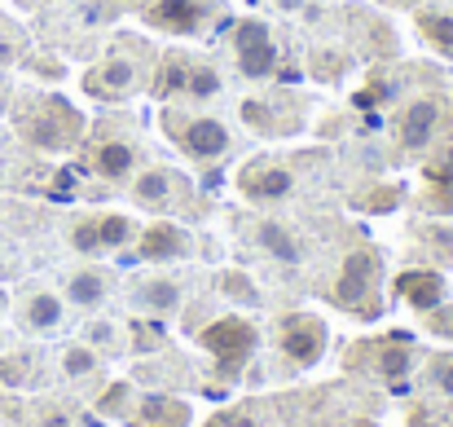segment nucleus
Returning <instances> with one entry per match:
<instances>
[{
  "label": "nucleus",
  "mask_w": 453,
  "mask_h": 427,
  "mask_svg": "<svg viewBox=\"0 0 453 427\" xmlns=\"http://www.w3.org/2000/svg\"><path fill=\"white\" fill-rule=\"evenodd\" d=\"M142 163V142L128 137V133H97L88 145V172L102 176V181H128Z\"/></svg>",
  "instance_id": "nucleus-8"
},
{
  "label": "nucleus",
  "mask_w": 453,
  "mask_h": 427,
  "mask_svg": "<svg viewBox=\"0 0 453 427\" xmlns=\"http://www.w3.org/2000/svg\"><path fill=\"white\" fill-rule=\"evenodd\" d=\"M22 137L35 150H71L84 137V120L71 102L62 97H40L31 102V111L22 115Z\"/></svg>",
  "instance_id": "nucleus-2"
},
{
  "label": "nucleus",
  "mask_w": 453,
  "mask_h": 427,
  "mask_svg": "<svg viewBox=\"0 0 453 427\" xmlns=\"http://www.w3.org/2000/svg\"><path fill=\"white\" fill-rule=\"evenodd\" d=\"M185 198V176L172 167H142L133 176V203L150 207V212H167Z\"/></svg>",
  "instance_id": "nucleus-11"
},
{
  "label": "nucleus",
  "mask_w": 453,
  "mask_h": 427,
  "mask_svg": "<svg viewBox=\"0 0 453 427\" xmlns=\"http://www.w3.org/2000/svg\"><path fill=\"white\" fill-rule=\"evenodd\" d=\"M62 370H66L71 379L97 375V353H93V348H84V344H75V348H66V353H62Z\"/></svg>",
  "instance_id": "nucleus-28"
},
{
  "label": "nucleus",
  "mask_w": 453,
  "mask_h": 427,
  "mask_svg": "<svg viewBox=\"0 0 453 427\" xmlns=\"http://www.w3.org/2000/svg\"><path fill=\"white\" fill-rule=\"evenodd\" d=\"M432 379H436V388L453 397V357H436V366H432Z\"/></svg>",
  "instance_id": "nucleus-31"
},
{
  "label": "nucleus",
  "mask_w": 453,
  "mask_h": 427,
  "mask_svg": "<svg viewBox=\"0 0 453 427\" xmlns=\"http://www.w3.org/2000/svg\"><path fill=\"white\" fill-rule=\"evenodd\" d=\"M401 198H405V190L401 185H374L370 194H357V207H365V212H392V207H401Z\"/></svg>",
  "instance_id": "nucleus-27"
},
{
  "label": "nucleus",
  "mask_w": 453,
  "mask_h": 427,
  "mask_svg": "<svg viewBox=\"0 0 453 427\" xmlns=\"http://www.w3.org/2000/svg\"><path fill=\"white\" fill-rule=\"evenodd\" d=\"M282 13H296V9H303V0H273Z\"/></svg>",
  "instance_id": "nucleus-35"
},
{
  "label": "nucleus",
  "mask_w": 453,
  "mask_h": 427,
  "mask_svg": "<svg viewBox=\"0 0 453 427\" xmlns=\"http://www.w3.org/2000/svg\"><path fill=\"white\" fill-rule=\"evenodd\" d=\"M282 353L296 366H312L326 353V326L312 313H287L282 317Z\"/></svg>",
  "instance_id": "nucleus-10"
},
{
  "label": "nucleus",
  "mask_w": 453,
  "mask_h": 427,
  "mask_svg": "<svg viewBox=\"0 0 453 427\" xmlns=\"http://www.w3.org/2000/svg\"><path fill=\"white\" fill-rule=\"evenodd\" d=\"M220 291L229 295V299H242V304H260V291L251 286L247 274H220Z\"/></svg>",
  "instance_id": "nucleus-29"
},
{
  "label": "nucleus",
  "mask_w": 453,
  "mask_h": 427,
  "mask_svg": "<svg viewBox=\"0 0 453 427\" xmlns=\"http://www.w3.org/2000/svg\"><path fill=\"white\" fill-rule=\"evenodd\" d=\"M189 252V238H185V229L180 225H172V221H154L142 229V238H137V256L142 260H176V256H185Z\"/></svg>",
  "instance_id": "nucleus-14"
},
{
  "label": "nucleus",
  "mask_w": 453,
  "mask_h": 427,
  "mask_svg": "<svg viewBox=\"0 0 453 427\" xmlns=\"http://www.w3.org/2000/svg\"><path fill=\"white\" fill-rule=\"evenodd\" d=\"M194 62H198V58H189V53H167V58L158 62V75L150 80L154 97H158V102H185V84H189Z\"/></svg>",
  "instance_id": "nucleus-15"
},
{
  "label": "nucleus",
  "mask_w": 453,
  "mask_h": 427,
  "mask_svg": "<svg viewBox=\"0 0 453 427\" xmlns=\"http://www.w3.org/2000/svg\"><path fill=\"white\" fill-rule=\"evenodd\" d=\"M379 274H383V260H379V252L374 247H357L348 260H343V269H339V278H334V304H343V308H352V313H361V317H370V299H374V291H379Z\"/></svg>",
  "instance_id": "nucleus-6"
},
{
  "label": "nucleus",
  "mask_w": 453,
  "mask_h": 427,
  "mask_svg": "<svg viewBox=\"0 0 453 427\" xmlns=\"http://www.w3.org/2000/svg\"><path fill=\"white\" fill-rule=\"evenodd\" d=\"M220 93V75H216V66H207V62H194V71H189V84H185V102H211Z\"/></svg>",
  "instance_id": "nucleus-25"
},
{
  "label": "nucleus",
  "mask_w": 453,
  "mask_h": 427,
  "mask_svg": "<svg viewBox=\"0 0 453 427\" xmlns=\"http://www.w3.org/2000/svg\"><path fill=\"white\" fill-rule=\"evenodd\" d=\"M396 295L418 313H436L445 304V278L436 269H410V274L396 278Z\"/></svg>",
  "instance_id": "nucleus-13"
},
{
  "label": "nucleus",
  "mask_w": 453,
  "mask_h": 427,
  "mask_svg": "<svg viewBox=\"0 0 453 427\" xmlns=\"http://www.w3.org/2000/svg\"><path fill=\"white\" fill-rule=\"evenodd\" d=\"M423 181L432 185V198L441 203V212H453V145H441L423 163Z\"/></svg>",
  "instance_id": "nucleus-19"
},
{
  "label": "nucleus",
  "mask_w": 453,
  "mask_h": 427,
  "mask_svg": "<svg viewBox=\"0 0 453 427\" xmlns=\"http://www.w3.org/2000/svg\"><path fill=\"white\" fill-rule=\"evenodd\" d=\"M418 31H423V40L436 53L453 58V13L449 9H418Z\"/></svg>",
  "instance_id": "nucleus-22"
},
{
  "label": "nucleus",
  "mask_w": 453,
  "mask_h": 427,
  "mask_svg": "<svg viewBox=\"0 0 453 427\" xmlns=\"http://www.w3.org/2000/svg\"><path fill=\"white\" fill-rule=\"evenodd\" d=\"M445 120H449V102H445L441 93H418V97H410V102L401 106V115H396V145H401L405 154L432 150V145L441 142V133H445Z\"/></svg>",
  "instance_id": "nucleus-3"
},
{
  "label": "nucleus",
  "mask_w": 453,
  "mask_h": 427,
  "mask_svg": "<svg viewBox=\"0 0 453 427\" xmlns=\"http://www.w3.org/2000/svg\"><path fill=\"white\" fill-rule=\"evenodd\" d=\"M40 427H71V419H66L62 410H44V415H40Z\"/></svg>",
  "instance_id": "nucleus-34"
},
{
  "label": "nucleus",
  "mask_w": 453,
  "mask_h": 427,
  "mask_svg": "<svg viewBox=\"0 0 453 427\" xmlns=\"http://www.w3.org/2000/svg\"><path fill=\"white\" fill-rule=\"evenodd\" d=\"M137 299L150 313H176L180 308V283H172V278H146V283L137 286Z\"/></svg>",
  "instance_id": "nucleus-23"
},
{
  "label": "nucleus",
  "mask_w": 453,
  "mask_h": 427,
  "mask_svg": "<svg viewBox=\"0 0 453 427\" xmlns=\"http://www.w3.org/2000/svg\"><path fill=\"white\" fill-rule=\"evenodd\" d=\"M423 238H427L432 247H441L436 256H449L453 260V229L449 225H423Z\"/></svg>",
  "instance_id": "nucleus-30"
},
{
  "label": "nucleus",
  "mask_w": 453,
  "mask_h": 427,
  "mask_svg": "<svg viewBox=\"0 0 453 427\" xmlns=\"http://www.w3.org/2000/svg\"><path fill=\"white\" fill-rule=\"evenodd\" d=\"M238 190L251 203H278V198H287L296 190V172L287 163H273V159H251L238 172Z\"/></svg>",
  "instance_id": "nucleus-9"
},
{
  "label": "nucleus",
  "mask_w": 453,
  "mask_h": 427,
  "mask_svg": "<svg viewBox=\"0 0 453 427\" xmlns=\"http://www.w3.org/2000/svg\"><path fill=\"white\" fill-rule=\"evenodd\" d=\"M207 427H225V419H211V423H207Z\"/></svg>",
  "instance_id": "nucleus-37"
},
{
  "label": "nucleus",
  "mask_w": 453,
  "mask_h": 427,
  "mask_svg": "<svg viewBox=\"0 0 453 427\" xmlns=\"http://www.w3.org/2000/svg\"><path fill=\"white\" fill-rule=\"evenodd\" d=\"M256 243H260L273 260H282V265H300L303 260V243L296 238V229L282 225V221H260V225H256Z\"/></svg>",
  "instance_id": "nucleus-17"
},
{
  "label": "nucleus",
  "mask_w": 453,
  "mask_h": 427,
  "mask_svg": "<svg viewBox=\"0 0 453 427\" xmlns=\"http://www.w3.org/2000/svg\"><path fill=\"white\" fill-rule=\"evenodd\" d=\"M142 18L150 22L154 31L194 35V31L207 22V4H203V0H146V4H142Z\"/></svg>",
  "instance_id": "nucleus-12"
},
{
  "label": "nucleus",
  "mask_w": 453,
  "mask_h": 427,
  "mask_svg": "<svg viewBox=\"0 0 453 427\" xmlns=\"http://www.w3.org/2000/svg\"><path fill=\"white\" fill-rule=\"evenodd\" d=\"M203 348L216 357V370L225 375V379H234L247 361H251V353H256V326L247 322V317H220V322H211L203 335Z\"/></svg>",
  "instance_id": "nucleus-5"
},
{
  "label": "nucleus",
  "mask_w": 453,
  "mask_h": 427,
  "mask_svg": "<svg viewBox=\"0 0 453 427\" xmlns=\"http://www.w3.org/2000/svg\"><path fill=\"white\" fill-rule=\"evenodd\" d=\"M66 295H71V304L93 308V304H102V299H106V278H102L97 269H80V274L66 283Z\"/></svg>",
  "instance_id": "nucleus-24"
},
{
  "label": "nucleus",
  "mask_w": 453,
  "mask_h": 427,
  "mask_svg": "<svg viewBox=\"0 0 453 427\" xmlns=\"http://www.w3.org/2000/svg\"><path fill=\"white\" fill-rule=\"evenodd\" d=\"M370 353V370L383 379V384H401L410 370H414V353L396 339H383V344H365Z\"/></svg>",
  "instance_id": "nucleus-16"
},
{
  "label": "nucleus",
  "mask_w": 453,
  "mask_h": 427,
  "mask_svg": "<svg viewBox=\"0 0 453 427\" xmlns=\"http://www.w3.org/2000/svg\"><path fill=\"white\" fill-rule=\"evenodd\" d=\"M22 326L27 330H58L62 326V299L53 291H31L22 299Z\"/></svg>",
  "instance_id": "nucleus-20"
},
{
  "label": "nucleus",
  "mask_w": 453,
  "mask_h": 427,
  "mask_svg": "<svg viewBox=\"0 0 453 427\" xmlns=\"http://www.w3.org/2000/svg\"><path fill=\"white\" fill-rule=\"evenodd\" d=\"M229 49H234V62H238L242 80H273L278 75L282 53H278V40H273L265 18H242L229 31Z\"/></svg>",
  "instance_id": "nucleus-4"
},
{
  "label": "nucleus",
  "mask_w": 453,
  "mask_h": 427,
  "mask_svg": "<svg viewBox=\"0 0 453 427\" xmlns=\"http://www.w3.org/2000/svg\"><path fill=\"white\" fill-rule=\"evenodd\" d=\"M383 4H396V9H414V0H383Z\"/></svg>",
  "instance_id": "nucleus-36"
},
{
  "label": "nucleus",
  "mask_w": 453,
  "mask_h": 427,
  "mask_svg": "<svg viewBox=\"0 0 453 427\" xmlns=\"http://www.w3.org/2000/svg\"><path fill=\"white\" fill-rule=\"evenodd\" d=\"M133 427H185L189 423V406L176 397H146L137 406V415H128Z\"/></svg>",
  "instance_id": "nucleus-18"
},
{
  "label": "nucleus",
  "mask_w": 453,
  "mask_h": 427,
  "mask_svg": "<svg viewBox=\"0 0 453 427\" xmlns=\"http://www.w3.org/2000/svg\"><path fill=\"white\" fill-rule=\"evenodd\" d=\"M146 84V62H137V58H128V53H111L102 66H93L88 75H84V89L93 93V97H102V102H124V97H133L137 89Z\"/></svg>",
  "instance_id": "nucleus-7"
},
{
  "label": "nucleus",
  "mask_w": 453,
  "mask_h": 427,
  "mask_svg": "<svg viewBox=\"0 0 453 427\" xmlns=\"http://www.w3.org/2000/svg\"><path fill=\"white\" fill-rule=\"evenodd\" d=\"M0 379H4V384H22V379H27V357H9V361H0Z\"/></svg>",
  "instance_id": "nucleus-33"
},
{
  "label": "nucleus",
  "mask_w": 453,
  "mask_h": 427,
  "mask_svg": "<svg viewBox=\"0 0 453 427\" xmlns=\"http://www.w3.org/2000/svg\"><path fill=\"white\" fill-rule=\"evenodd\" d=\"M163 133L176 142V150L185 159H194L198 167H211L220 163L229 150H234V137L220 120L211 115H185V111H163Z\"/></svg>",
  "instance_id": "nucleus-1"
},
{
  "label": "nucleus",
  "mask_w": 453,
  "mask_h": 427,
  "mask_svg": "<svg viewBox=\"0 0 453 427\" xmlns=\"http://www.w3.org/2000/svg\"><path fill=\"white\" fill-rule=\"evenodd\" d=\"M71 247H75L80 256H97V252H102V243H97V216H75V225H71Z\"/></svg>",
  "instance_id": "nucleus-26"
},
{
  "label": "nucleus",
  "mask_w": 453,
  "mask_h": 427,
  "mask_svg": "<svg viewBox=\"0 0 453 427\" xmlns=\"http://www.w3.org/2000/svg\"><path fill=\"white\" fill-rule=\"evenodd\" d=\"M124 401H128V384H115V388L97 401V410H102V415H119V410H124Z\"/></svg>",
  "instance_id": "nucleus-32"
},
{
  "label": "nucleus",
  "mask_w": 453,
  "mask_h": 427,
  "mask_svg": "<svg viewBox=\"0 0 453 427\" xmlns=\"http://www.w3.org/2000/svg\"><path fill=\"white\" fill-rule=\"evenodd\" d=\"M137 238V221L124 212H97V243L102 252H119Z\"/></svg>",
  "instance_id": "nucleus-21"
}]
</instances>
